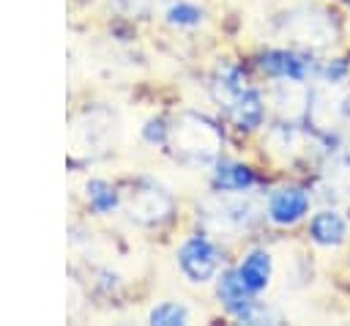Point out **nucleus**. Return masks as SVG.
<instances>
[{"instance_id": "1", "label": "nucleus", "mask_w": 350, "mask_h": 326, "mask_svg": "<svg viewBox=\"0 0 350 326\" xmlns=\"http://www.w3.org/2000/svg\"><path fill=\"white\" fill-rule=\"evenodd\" d=\"M167 142H170L172 153L180 162H186V164H211L219 156L221 131L211 118L197 115V112H186L167 131Z\"/></svg>"}, {"instance_id": "3", "label": "nucleus", "mask_w": 350, "mask_h": 326, "mask_svg": "<svg viewBox=\"0 0 350 326\" xmlns=\"http://www.w3.org/2000/svg\"><path fill=\"white\" fill-rule=\"evenodd\" d=\"M282 27L295 44H301L306 49H325L336 41L334 14H328L325 8H317V5L293 8L290 14H284Z\"/></svg>"}, {"instance_id": "2", "label": "nucleus", "mask_w": 350, "mask_h": 326, "mask_svg": "<svg viewBox=\"0 0 350 326\" xmlns=\"http://www.w3.org/2000/svg\"><path fill=\"white\" fill-rule=\"evenodd\" d=\"M306 121L314 134L331 137V131H342L350 123V90L339 82H325L314 90H309L306 104Z\"/></svg>"}, {"instance_id": "7", "label": "nucleus", "mask_w": 350, "mask_h": 326, "mask_svg": "<svg viewBox=\"0 0 350 326\" xmlns=\"http://www.w3.org/2000/svg\"><path fill=\"white\" fill-rule=\"evenodd\" d=\"M257 205L249 197H213L205 205V219L216 230H243L254 222Z\"/></svg>"}, {"instance_id": "18", "label": "nucleus", "mask_w": 350, "mask_h": 326, "mask_svg": "<svg viewBox=\"0 0 350 326\" xmlns=\"http://www.w3.org/2000/svg\"><path fill=\"white\" fill-rule=\"evenodd\" d=\"M347 3H350V0H347Z\"/></svg>"}, {"instance_id": "16", "label": "nucleus", "mask_w": 350, "mask_h": 326, "mask_svg": "<svg viewBox=\"0 0 350 326\" xmlns=\"http://www.w3.org/2000/svg\"><path fill=\"white\" fill-rule=\"evenodd\" d=\"M167 19H170V25H178V27H194L202 22V11L189 0H178L170 5Z\"/></svg>"}, {"instance_id": "8", "label": "nucleus", "mask_w": 350, "mask_h": 326, "mask_svg": "<svg viewBox=\"0 0 350 326\" xmlns=\"http://www.w3.org/2000/svg\"><path fill=\"white\" fill-rule=\"evenodd\" d=\"M309 211V195L298 186H282L268 197V216L276 225H295Z\"/></svg>"}, {"instance_id": "5", "label": "nucleus", "mask_w": 350, "mask_h": 326, "mask_svg": "<svg viewBox=\"0 0 350 326\" xmlns=\"http://www.w3.org/2000/svg\"><path fill=\"white\" fill-rule=\"evenodd\" d=\"M219 263H221V255L208 236H189L178 249L180 271L197 285L211 282L219 271Z\"/></svg>"}, {"instance_id": "4", "label": "nucleus", "mask_w": 350, "mask_h": 326, "mask_svg": "<svg viewBox=\"0 0 350 326\" xmlns=\"http://www.w3.org/2000/svg\"><path fill=\"white\" fill-rule=\"evenodd\" d=\"M216 296L221 301V307L235 315L243 323H273L276 312L268 310L265 304L254 301V290L243 282V277L238 271H224L216 282Z\"/></svg>"}, {"instance_id": "17", "label": "nucleus", "mask_w": 350, "mask_h": 326, "mask_svg": "<svg viewBox=\"0 0 350 326\" xmlns=\"http://www.w3.org/2000/svg\"><path fill=\"white\" fill-rule=\"evenodd\" d=\"M145 137H148L150 142H156V140L164 142V140H167V129L161 126V121H150V123L145 126Z\"/></svg>"}, {"instance_id": "6", "label": "nucleus", "mask_w": 350, "mask_h": 326, "mask_svg": "<svg viewBox=\"0 0 350 326\" xmlns=\"http://www.w3.org/2000/svg\"><path fill=\"white\" fill-rule=\"evenodd\" d=\"M126 208H129V216L137 219L139 225H159L161 219L170 216V211H172V197H170L161 186H156L153 181H142V184L129 195Z\"/></svg>"}, {"instance_id": "14", "label": "nucleus", "mask_w": 350, "mask_h": 326, "mask_svg": "<svg viewBox=\"0 0 350 326\" xmlns=\"http://www.w3.org/2000/svg\"><path fill=\"white\" fill-rule=\"evenodd\" d=\"M85 200L88 205L96 211V214H109L118 208V192L112 184L101 181V178H93L85 184Z\"/></svg>"}, {"instance_id": "15", "label": "nucleus", "mask_w": 350, "mask_h": 326, "mask_svg": "<svg viewBox=\"0 0 350 326\" xmlns=\"http://www.w3.org/2000/svg\"><path fill=\"white\" fill-rule=\"evenodd\" d=\"M148 321L153 326H180V323H189V310L183 304H172V301H161L159 307L150 310Z\"/></svg>"}, {"instance_id": "13", "label": "nucleus", "mask_w": 350, "mask_h": 326, "mask_svg": "<svg viewBox=\"0 0 350 326\" xmlns=\"http://www.w3.org/2000/svg\"><path fill=\"white\" fill-rule=\"evenodd\" d=\"M213 184L221 192H243V189H249L254 184V175H252V170L246 164H238V162H216Z\"/></svg>"}, {"instance_id": "9", "label": "nucleus", "mask_w": 350, "mask_h": 326, "mask_svg": "<svg viewBox=\"0 0 350 326\" xmlns=\"http://www.w3.org/2000/svg\"><path fill=\"white\" fill-rule=\"evenodd\" d=\"M260 68L276 79H298V82H304L312 74V63L293 49H268L260 58Z\"/></svg>"}, {"instance_id": "12", "label": "nucleus", "mask_w": 350, "mask_h": 326, "mask_svg": "<svg viewBox=\"0 0 350 326\" xmlns=\"http://www.w3.org/2000/svg\"><path fill=\"white\" fill-rule=\"evenodd\" d=\"M238 274L243 277V282H246L254 293L265 290V285H268V279H271V255H268L265 249H252V252L241 260Z\"/></svg>"}, {"instance_id": "11", "label": "nucleus", "mask_w": 350, "mask_h": 326, "mask_svg": "<svg viewBox=\"0 0 350 326\" xmlns=\"http://www.w3.org/2000/svg\"><path fill=\"white\" fill-rule=\"evenodd\" d=\"M262 99H260V93L254 90V88H243L241 90V96L227 107V115L241 126V129H257L260 123H262Z\"/></svg>"}, {"instance_id": "10", "label": "nucleus", "mask_w": 350, "mask_h": 326, "mask_svg": "<svg viewBox=\"0 0 350 326\" xmlns=\"http://www.w3.org/2000/svg\"><path fill=\"white\" fill-rule=\"evenodd\" d=\"M309 236H312V241L320 244V247H339V244L345 241V236H347V222H345L342 214L325 208V211H320V214L312 216V222H309Z\"/></svg>"}]
</instances>
